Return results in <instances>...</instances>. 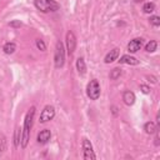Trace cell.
<instances>
[{"mask_svg": "<svg viewBox=\"0 0 160 160\" xmlns=\"http://www.w3.org/2000/svg\"><path fill=\"white\" fill-rule=\"evenodd\" d=\"M2 50H4L5 54H9L10 55V54H12L16 50V45H15V42H11V41L5 42L4 46H2Z\"/></svg>", "mask_w": 160, "mask_h": 160, "instance_id": "obj_15", "label": "cell"}, {"mask_svg": "<svg viewBox=\"0 0 160 160\" xmlns=\"http://www.w3.org/2000/svg\"><path fill=\"white\" fill-rule=\"evenodd\" d=\"M154 10H155L154 2H145L144 6H142V11L146 12V14H150V12H152Z\"/></svg>", "mask_w": 160, "mask_h": 160, "instance_id": "obj_20", "label": "cell"}, {"mask_svg": "<svg viewBox=\"0 0 160 160\" xmlns=\"http://www.w3.org/2000/svg\"><path fill=\"white\" fill-rule=\"evenodd\" d=\"M54 64L56 69H60L65 64V49L64 44L61 41H58L55 45V52H54Z\"/></svg>", "mask_w": 160, "mask_h": 160, "instance_id": "obj_3", "label": "cell"}, {"mask_svg": "<svg viewBox=\"0 0 160 160\" xmlns=\"http://www.w3.org/2000/svg\"><path fill=\"white\" fill-rule=\"evenodd\" d=\"M6 148H8V141H6V136H5V135H4L2 132H0V154L5 152Z\"/></svg>", "mask_w": 160, "mask_h": 160, "instance_id": "obj_18", "label": "cell"}, {"mask_svg": "<svg viewBox=\"0 0 160 160\" xmlns=\"http://www.w3.org/2000/svg\"><path fill=\"white\" fill-rule=\"evenodd\" d=\"M156 129H158V126H156V124L152 122V121H148V122H145V125H144V130H145V132L149 134V135L155 134Z\"/></svg>", "mask_w": 160, "mask_h": 160, "instance_id": "obj_14", "label": "cell"}, {"mask_svg": "<svg viewBox=\"0 0 160 160\" xmlns=\"http://www.w3.org/2000/svg\"><path fill=\"white\" fill-rule=\"evenodd\" d=\"M35 106H31L29 109V111L25 115V120H24V126L21 129V141L20 145L22 149H25L29 144V139H30V130L32 128V121H34V116H35Z\"/></svg>", "mask_w": 160, "mask_h": 160, "instance_id": "obj_1", "label": "cell"}, {"mask_svg": "<svg viewBox=\"0 0 160 160\" xmlns=\"http://www.w3.org/2000/svg\"><path fill=\"white\" fill-rule=\"evenodd\" d=\"M50 138H51V131H50L49 129H44V130H41V131L38 134L36 140H38V142H39V144L44 145V144L49 142Z\"/></svg>", "mask_w": 160, "mask_h": 160, "instance_id": "obj_9", "label": "cell"}, {"mask_svg": "<svg viewBox=\"0 0 160 160\" xmlns=\"http://www.w3.org/2000/svg\"><path fill=\"white\" fill-rule=\"evenodd\" d=\"M156 48H158V42H156L155 40H150V41L145 45V51H146V52H154V51L156 50Z\"/></svg>", "mask_w": 160, "mask_h": 160, "instance_id": "obj_16", "label": "cell"}, {"mask_svg": "<svg viewBox=\"0 0 160 160\" xmlns=\"http://www.w3.org/2000/svg\"><path fill=\"white\" fill-rule=\"evenodd\" d=\"M140 90H141L144 94H149V92H150V86L142 84V85H140Z\"/></svg>", "mask_w": 160, "mask_h": 160, "instance_id": "obj_24", "label": "cell"}, {"mask_svg": "<svg viewBox=\"0 0 160 160\" xmlns=\"http://www.w3.org/2000/svg\"><path fill=\"white\" fill-rule=\"evenodd\" d=\"M100 92H101V89H100V85H99L98 80L96 79L90 80V82L86 86V95H88V98L90 100H98L100 98Z\"/></svg>", "mask_w": 160, "mask_h": 160, "instance_id": "obj_4", "label": "cell"}, {"mask_svg": "<svg viewBox=\"0 0 160 160\" xmlns=\"http://www.w3.org/2000/svg\"><path fill=\"white\" fill-rule=\"evenodd\" d=\"M149 20H150V24H151L152 26H156V28H158V26L160 25V18H159L158 15H152V16H150Z\"/></svg>", "mask_w": 160, "mask_h": 160, "instance_id": "obj_21", "label": "cell"}, {"mask_svg": "<svg viewBox=\"0 0 160 160\" xmlns=\"http://www.w3.org/2000/svg\"><path fill=\"white\" fill-rule=\"evenodd\" d=\"M34 6L41 12H54L60 8L59 2L55 0H34Z\"/></svg>", "mask_w": 160, "mask_h": 160, "instance_id": "obj_2", "label": "cell"}, {"mask_svg": "<svg viewBox=\"0 0 160 160\" xmlns=\"http://www.w3.org/2000/svg\"><path fill=\"white\" fill-rule=\"evenodd\" d=\"M155 145L156 146H159L160 145V141H159V138H160V135H159V129H156V131H155Z\"/></svg>", "mask_w": 160, "mask_h": 160, "instance_id": "obj_25", "label": "cell"}, {"mask_svg": "<svg viewBox=\"0 0 160 160\" xmlns=\"http://www.w3.org/2000/svg\"><path fill=\"white\" fill-rule=\"evenodd\" d=\"M55 116V108L52 105H46L42 110H41V114H40V122H48L50 120H52Z\"/></svg>", "mask_w": 160, "mask_h": 160, "instance_id": "obj_6", "label": "cell"}, {"mask_svg": "<svg viewBox=\"0 0 160 160\" xmlns=\"http://www.w3.org/2000/svg\"><path fill=\"white\" fill-rule=\"evenodd\" d=\"M111 111L114 115H118V108L116 106H111Z\"/></svg>", "mask_w": 160, "mask_h": 160, "instance_id": "obj_26", "label": "cell"}, {"mask_svg": "<svg viewBox=\"0 0 160 160\" xmlns=\"http://www.w3.org/2000/svg\"><path fill=\"white\" fill-rule=\"evenodd\" d=\"M119 52H120V51H119L118 48H114L112 50H110V51L105 55V59H104L105 64H110V62L118 60V58H119Z\"/></svg>", "mask_w": 160, "mask_h": 160, "instance_id": "obj_10", "label": "cell"}, {"mask_svg": "<svg viewBox=\"0 0 160 160\" xmlns=\"http://www.w3.org/2000/svg\"><path fill=\"white\" fill-rule=\"evenodd\" d=\"M35 44H36V48H38L39 50H41V51H45V50H46V45H45L44 40L36 39V40H35Z\"/></svg>", "mask_w": 160, "mask_h": 160, "instance_id": "obj_22", "label": "cell"}, {"mask_svg": "<svg viewBox=\"0 0 160 160\" xmlns=\"http://www.w3.org/2000/svg\"><path fill=\"white\" fill-rule=\"evenodd\" d=\"M9 25L11 28H20L21 26V22H20V20H12V21H10Z\"/></svg>", "mask_w": 160, "mask_h": 160, "instance_id": "obj_23", "label": "cell"}, {"mask_svg": "<svg viewBox=\"0 0 160 160\" xmlns=\"http://www.w3.org/2000/svg\"><path fill=\"white\" fill-rule=\"evenodd\" d=\"M142 42L144 41H142L141 38H135V39L130 40L129 44H128V51L129 52H136V51H139L141 49V46H142Z\"/></svg>", "mask_w": 160, "mask_h": 160, "instance_id": "obj_8", "label": "cell"}, {"mask_svg": "<svg viewBox=\"0 0 160 160\" xmlns=\"http://www.w3.org/2000/svg\"><path fill=\"white\" fill-rule=\"evenodd\" d=\"M120 64H126V65H138L139 64V60L131 55H122L119 60Z\"/></svg>", "mask_w": 160, "mask_h": 160, "instance_id": "obj_12", "label": "cell"}, {"mask_svg": "<svg viewBox=\"0 0 160 160\" xmlns=\"http://www.w3.org/2000/svg\"><path fill=\"white\" fill-rule=\"evenodd\" d=\"M122 74V70L120 69V68H114L111 71H110V74H109V78L111 79V80H116L118 78H120V75Z\"/></svg>", "mask_w": 160, "mask_h": 160, "instance_id": "obj_17", "label": "cell"}, {"mask_svg": "<svg viewBox=\"0 0 160 160\" xmlns=\"http://www.w3.org/2000/svg\"><path fill=\"white\" fill-rule=\"evenodd\" d=\"M20 141H21V129L16 128V130H15V135H14V145L18 148L19 144H20Z\"/></svg>", "mask_w": 160, "mask_h": 160, "instance_id": "obj_19", "label": "cell"}, {"mask_svg": "<svg viewBox=\"0 0 160 160\" xmlns=\"http://www.w3.org/2000/svg\"><path fill=\"white\" fill-rule=\"evenodd\" d=\"M76 70H78L79 75H81V76L85 75V72H86V64H85L84 58H79L76 60Z\"/></svg>", "mask_w": 160, "mask_h": 160, "instance_id": "obj_13", "label": "cell"}, {"mask_svg": "<svg viewBox=\"0 0 160 160\" xmlns=\"http://www.w3.org/2000/svg\"><path fill=\"white\" fill-rule=\"evenodd\" d=\"M66 50H68V54L69 55H72L74 51H75V48H76V38H75V34L72 31H68L66 32Z\"/></svg>", "mask_w": 160, "mask_h": 160, "instance_id": "obj_7", "label": "cell"}, {"mask_svg": "<svg viewBox=\"0 0 160 160\" xmlns=\"http://www.w3.org/2000/svg\"><path fill=\"white\" fill-rule=\"evenodd\" d=\"M149 79H150L151 82H156V78L155 76H149Z\"/></svg>", "mask_w": 160, "mask_h": 160, "instance_id": "obj_27", "label": "cell"}, {"mask_svg": "<svg viewBox=\"0 0 160 160\" xmlns=\"http://www.w3.org/2000/svg\"><path fill=\"white\" fill-rule=\"evenodd\" d=\"M122 100H124V102H125L128 106H131V105L135 102L136 98H135V94H134L132 91L126 90V91H124V94H122Z\"/></svg>", "mask_w": 160, "mask_h": 160, "instance_id": "obj_11", "label": "cell"}, {"mask_svg": "<svg viewBox=\"0 0 160 160\" xmlns=\"http://www.w3.org/2000/svg\"><path fill=\"white\" fill-rule=\"evenodd\" d=\"M82 158L85 160H95L96 159V155L94 152V149H92V144L90 142V140H88L86 138L82 139Z\"/></svg>", "mask_w": 160, "mask_h": 160, "instance_id": "obj_5", "label": "cell"}]
</instances>
